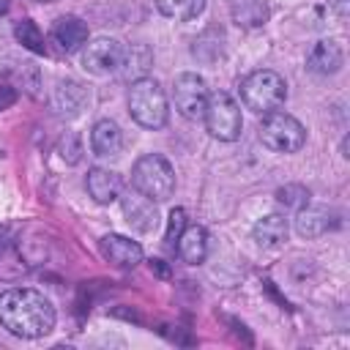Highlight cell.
Returning <instances> with one entry per match:
<instances>
[{"mask_svg":"<svg viewBox=\"0 0 350 350\" xmlns=\"http://www.w3.org/2000/svg\"><path fill=\"white\" fill-rule=\"evenodd\" d=\"M16 98H19L16 88H11V85H3V82H0V112H3V109H8L11 104H16Z\"/></svg>","mask_w":350,"mask_h":350,"instance_id":"d4e9b609","label":"cell"},{"mask_svg":"<svg viewBox=\"0 0 350 350\" xmlns=\"http://www.w3.org/2000/svg\"><path fill=\"white\" fill-rule=\"evenodd\" d=\"M276 200L284 205V208H293V211H301L304 205H309V189L301 186V183H287L276 191Z\"/></svg>","mask_w":350,"mask_h":350,"instance_id":"7402d4cb","label":"cell"},{"mask_svg":"<svg viewBox=\"0 0 350 350\" xmlns=\"http://www.w3.org/2000/svg\"><path fill=\"white\" fill-rule=\"evenodd\" d=\"M202 120H205L208 134L216 137V139H221V142L238 139V134H241V129H243L241 107H238V101H235L230 93H224V90L208 93Z\"/></svg>","mask_w":350,"mask_h":350,"instance_id":"5b68a950","label":"cell"},{"mask_svg":"<svg viewBox=\"0 0 350 350\" xmlns=\"http://www.w3.org/2000/svg\"><path fill=\"white\" fill-rule=\"evenodd\" d=\"M85 186H88V194H90L98 205H109V202H115V200L120 197V191H123V178H120L115 170L93 167V170L88 172Z\"/></svg>","mask_w":350,"mask_h":350,"instance_id":"8fae6325","label":"cell"},{"mask_svg":"<svg viewBox=\"0 0 350 350\" xmlns=\"http://www.w3.org/2000/svg\"><path fill=\"white\" fill-rule=\"evenodd\" d=\"M0 325L22 339L44 336L55 328V306L33 287H11L0 295Z\"/></svg>","mask_w":350,"mask_h":350,"instance_id":"6da1fadb","label":"cell"},{"mask_svg":"<svg viewBox=\"0 0 350 350\" xmlns=\"http://www.w3.org/2000/svg\"><path fill=\"white\" fill-rule=\"evenodd\" d=\"M178 254L189 265H200L208 254V230L200 224H186V230L178 238Z\"/></svg>","mask_w":350,"mask_h":350,"instance_id":"e0dca14e","label":"cell"},{"mask_svg":"<svg viewBox=\"0 0 350 350\" xmlns=\"http://www.w3.org/2000/svg\"><path fill=\"white\" fill-rule=\"evenodd\" d=\"M129 115L142 126V129H161L167 126L170 118V104L167 93L153 77H137L129 85Z\"/></svg>","mask_w":350,"mask_h":350,"instance_id":"7a4b0ae2","label":"cell"},{"mask_svg":"<svg viewBox=\"0 0 350 350\" xmlns=\"http://www.w3.org/2000/svg\"><path fill=\"white\" fill-rule=\"evenodd\" d=\"M331 227H336V216L323 205H304L295 216V230L304 238H317Z\"/></svg>","mask_w":350,"mask_h":350,"instance_id":"9a60e30c","label":"cell"},{"mask_svg":"<svg viewBox=\"0 0 350 350\" xmlns=\"http://www.w3.org/2000/svg\"><path fill=\"white\" fill-rule=\"evenodd\" d=\"M38 3H55V0H38Z\"/></svg>","mask_w":350,"mask_h":350,"instance_id":"4316f807","label":"cell"},{"mask_svg":"<svg viewBox=\"0 0 350 350\" xmlns=\"http://www.w3.org/2000/svg\"><path fill=\"white\" fill-rule=\"evenodd\" d=\"M98 246H101V254H104L112 265H118V268H134V265L142 262V246H139L137 241L126 238V235L109 232V235H104V238L98 241Z\"/></svg>","mask_w":350,"mask_h":350,"instance_id":"30bf717a","label":"cell"},{"mask_svg":"<svg viewBox=\"0 0 350 350\" xmlns=\"http://www.w3.org/2000/svg\"><path fill=\"white\" fill-rule=\"evenodd\" d=\"M131 186L153 202H164L175 194V170L164 156L145 153L131 167Z\"/></svg>","mask_w":350,"mask_h":350,"instance_id":"3957f363","label":"cell"},{"mask_svg":"<svg viewBox=\"0 0 350 350\" xmlns=\"http://www.w3.org/2000/svg\"><path fill=\"white\" fill-rule=\"evenodd\" d=\"M90 148H93V153L101 156V159H112V156H118L120 148H123L120 126H118L115 120H109V118L98 120V123L93 126V131H90Z\"/></svg>","mask_w":350,"mask_h":350,"instance_id":"2e32d148","label":"cell"},{"mask_svg":"<svg viewBox=\"0 0 350 350\" xmlns=\"http://www.w3.org/2000/svg\"><path fill=\"white\" fill-rule=\"evenodd\" d=\"M186 230V211L183 208H172L170 211V219H167V232H164V243L167 249H175L180 232Z\"/></svg>","mask_w":350,"mask_h":350,"instance_id":"603a6c76","label":"cell"},{"mask_svg":"<svg viewBox=\"0 0 350 350\" xmlns=\"http://www.w3.org/2000/svg\"><path fill=\"white\" fill-rule=\"evenodd\" d=\"M57 153H60V159H63V161H68V164H77V161L82 159V142H79V137L68 131V134L60 139V145H57Z\"/></svg>","mask_w":350,"mask_h":350,"instance_id":"cb8c5ba5","label":"cell"},{"mask_svg":"<svg viewBox=\"0 0 350 350\" xmlns=\"http://www.w3.org/2000/svg\"><path fill=\"white\" fill-rule=\"evenodd\" d=\"M252 238L257 241V246H265V249L279 246L282 241H287V219H284L282 213H268V216H262V219L254 224Z\"/></svg>","mask_w":350,"mask_h":350,"instance_id":"ac0fdd59","label":"cell"},{"mask_svg":"<svg viewBox=\"0 0 350 350\" xmlns=\"http://www.w3.org/2000/svg\"><path fill=\"white\" fill-rule=\"evenodd\" d=\"M205 101H208V88H205V79L200 74L183 71V74L175 77L172 104L186 120H200L202 112H205Z\"/></svg>","mask_w":350,"mask_h":350,"instance_id":"ba28073f","label":"cell"},{"mask_svg":"<svg viewBox=\"0 0 350 350\" xmlns=\"http://www.w3.org/2000/svg\"><path fill=\"white\" fill-rule=\"evenodd\" d=\"M156 8L170 16V19H180V22H189L194 16L202 14L205 8V0H156Z\"/></svg>","mask_w":350,"mask_h":350,"instance_id":"ffe728a7","label":"cell"},{"mask_svg":"<svg viewBox=\"0 0 350 350\" xmlns=\"http://www.w3.org/2000/svg\"><path fill=\"white\" fill-rule=\"evenodd\" d=\"M123 57H126V46L118 38L101 36L82 46V66H85V71H90L96 77L118 74L123 68Z\"/></svg>","mask_w":350,"mask_h":350,"instance_id":"52a82bcc","label":"cell"},{"mask_svg":"<svg viewBox=\"0 0 350 350\" xmlns=\"http://www.w3.org/2000/svg\"><path fill=\"white\" fill-rule=\"evenodd\" d=\"M230 16L241 27H262L268 22L265 0H230Z\"/></svg>","mask_w":350,"mask_h":350,"instance_id":"d6986e66","label":"cell"},{"mask_svg":"<svg viewBox=\"0 0 350 350\" xmlns=\"http://www.w3.org/2000/svg\"><path fill=\"white\" fill-rule=\"evenodd\" d=\"M85 101H88V90L77 79H60L55 85V90H52V107L63 118L79 115L82 107H85Z\"/></svg>","mask_w":350,"mask_h":350,"instance_id":"4fadbf2b","label":"cell"},{"mask_svg":"<svg viewBox=\"0 0 350 350\" xmlns=\"http://www.w3.org/2000/svg\"><path fill=\"white\" fill-rule=\"evenodd\" d=\"M342 63H345V52H342V46L336 44V41H317L314 44V49L309 52V57H306V68L312 71V74H317V77H328V74H336L339 68H342Z\"/></svg>","mask_w":350,"mask_h":350,"instance_id":"5bb4252c","label":"cell"},{"mask_svg":"<svg viewBox=\"0 0 350 350\" xmlns=\"http://www.w3.org/2000/svg\"><path fill=\"white\" fill-rule=\"evenodd\" d=\"M120 208H123L126 221H129L137 232H150V230H156V224H159L156 202H153L150 197H145L142 191H137V189L120 191Z\"/></svg>","mask_w":350,"mask_h":350,"instance_id":"9c48e42d","label":"cell"},{"mask_svg":"<svg viewBox=\"0 0 350 350\" xmlns=\"http://www.w3.org/2000/svg\"><path fill=\"white\" fill-rule=\"evenodd\" d=\"M14 36H16V41H19L22 46H27V49L36 52V55H44V52H46L44 33L38 30V25H36L33 19H22V22H16V25H14Z\"/></svg>","mask_w":350,"mask_h":350,"instance_id":"44dd1931","label":"cell"},{"mask_svg":"<svg viewBox=\"0 0 350 350\" xmlns=\"http://www.w3.org/2000/svg\"><path fill=\"white\" fill-rule=\"evenodd\" d=\"M328 5H331L339 16H347V11H350V0H328Z\"/></svg>","mask_w":350,"mask_h":350,"instance_id":"484cf974","label":"cell"},{"mask_svg":"<svg viewBox=\"0 0 350 350\" xmlns=\"http://www.w3.org/2000/svg\"><path fill=\"white\" fill-rule=\"evenodd\" d=\"M260 139L265 148L276 150V153H295L304 148L306 142V129L301 126L298 118L287 115V112H268L260 123Z\"/></svg>","mask_w":350,"mask_h":350,"instance_id":"8992f818","label":"cell"},{"mask_svg":"<svg viewBox=\"0 0 350 350\" xmlns=\"http://www.w3.org/2000/svg\"><path fill=\"white\" fill-rule=\"evenodd\" d=\"M284 98H287V85L276 71L260 68L241 79V101L246 104V109L257 115L276 112L284 104Z\"/></svg>","mask_w":350,"mask_h":350,"instance_id":"277c9868","label":"cell"},{"mask_svg":"<svg viewBox=\"0 0 350 350\" xmlns=\"http://www.w3.org/2000/svg\"><path fill=\"white\" fill-rule=\"evenodd\" d=\"M52 38L55 44L63 49V52H77L88 44V25L74 16V14H66L60 19H55L52 25Z\"/></svg>","mask_w":350,"mask_h":350,"instance_id":"7c38bea8","label":"cell"}]
</instances>
